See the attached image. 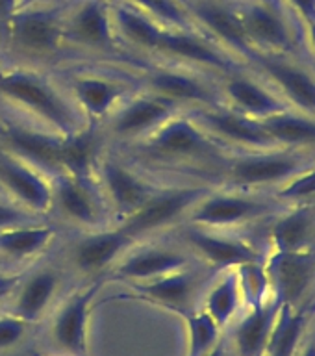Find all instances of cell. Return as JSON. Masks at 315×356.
<instances>
[{"label": "cell", "mask_w": 315, "mask_h": 356, "mask_svg": "<svg viewBox=\"0 0 315 356\" xmlns=\"http://www.w3.org/2000/svg\"><path fill=\"white\" fill-rule=\"evenodd\" d=\"M65 8L67 0H41L17 8L0 47L6 65L56 71L71 58L63 32Z\"/></svg>", "instance_id": "cell-1"}, {"label": "cell", "mask_w": 315, "mask_h": 356, "mask_svg": "<svg viewBox=\"0 0 315 356\" xmlns=\"http://www.w3.org/2000/svg\"><path fill=\"white\" fill-rule=\"evenodd\" d=\"M0 104L30 117L63 138L88 122L54 72L43 69L8 67L0 78Z\"/></svg>", "instance_id": "cell-2"}, {"label": "cell", "mask_w": 315, "mask_h": 356, "mask_svg": "<svg viewBox=\"0 0 315 356\" xmlns=\"http://www.w3.org/2000/svg\"><path fill=\"white\" fill-rule=\"evenodd\" d=\"M88 122H102L139 88L138 76L108 65H69L52 71Z\"/></svg>", "instance_id": "cell-3"}, {"label": "cell", "mask_w": 315, "mask_h": 356, "mask_svg": "<svg viewBox=\"0 0 315 356\" xmlns=\"http://www.w3.org/2000/svg\"><path fill=\"white\" fill-rule=\"evenodd\" d=\"M210 189L208 184H160L138 210L115 227L128 234L136 243L147 241L172 227L184 225L189 211Z\"/></svg>", "instance_id": "cell-4"}, {"label": "cell", "mask_w": 315, "mask_h": 356, "mask_svg": "<svg viewBox=\"0 0 315 356\" xmlns=\"http://www.w3.org/2000/svg\"><path fill=\"white\" fill-rule=\"evenodd\" d=\"M138 74L139 88L169 100L180 110L225 106L221 89L206 76L208 72L171 61H147Z\"/></svg>", "instance_id": "cell-5"}, {"label": "cell", "mask_w": 315, "mask_h": 356, "mask_svg": "<svg viewBox=\"0 0 315 356\" xmlns=\"http://www.w3.org/2000/svg\"><path fill=\"white\" fill-rule=\"evenodd\" d=\"M50 221L67 225L78 232L113 227L97 178H78L69 172H58L50 178Z\"/></svg>", "instance_id": "cell-6"}, {"label": "cell", "mask_w": 315, "mask_h": 356, "mask_svg": "<svg viewBox=\"0 0 315 356\" xmlns=\"http://www.w3.org/2000/svg\"><path fill=\"white\" fill-rule=\"evenodd\" d=\"M63 32L69 54L122 58V50L117 39L111 0H67Z\"/></svg>", "instance_id": "cell-7"}, {"label": "cell", "mask_w": 315, "mask_h": 356, "mask_svg": "<svg viewBox=\"0 0 315 356\" xmlns=\"http://www.w3.org/2000/svg\"><path fill=\"white\" fill-rule=\"evenodd\" d=\"M61 141V134L0 104V149L38 167L50 178L63 172L60 158Z\"/></svg>", "instance_id": "cell-8"}, {"label": "cell", "mask_w": 315, "mask_h": 356, "mask_svg": "<svg viewBox=\"0 0 315 356\" xmlns=\"http://www.w3.org/2000/svg\"><path fill=\"white\" fill-rule=\"evenodd\" d=\"M134 147H139L145 156L160 161L211 160L223 150L221 145L195 121L188 110L175 113L149 138Z\"/></svg>", "instance_id": "cell-9"}, {"label": "cell", "mask_w": 315, "mask_h": 356, "mask_svg": "<svg viewBox=\"0 0 315 356\" xmlns=\"http://www.w3.org/2000/svg\"><path fill=\"white\" fill-rule=\"evenodd\" d=\"M95 178L104 195L113 225L138 210L160 186L150 180L147 172L138 169L132 160L122 158L113 150H106L100 158Z\"/></svg>", "instance_id": "cell-10"}, {"label": "cell", "mask_w": 315, "mask_h": 356, "mask_svg": "<svg viewBox=\"0 0 315 356\" xmlns=\"http://www.w3.org/2000/svg\"><path fill=\"white\" fill-rule=\"evenodd\" d=\"M182 111L177 104L138 88L117 106L104 122L106 136L110 145H134L147 139L156 128H160L167 119Z\"/></svg>", "instance_id": "cell-11"}, {"label": "cell", "mask_w": 315, "mask_h": 356, "mask_svg": "<svg viewBox=\"0 0 315 356\" xmlns=\"http://www.w3.org/2000/svg\"><path fill=\"white\" fill-rule=\"evenodd\" d=\"M156 61H171L191 67L208 74H230L238 71V63L230 52L217 44L199 28H165L161 33Z\"/></svg>", "instance_id": "cell-12"}, {"label": "cell", "mask_w": 315, "mask_h": 356, "mask_svg": "<svg viewBox=\"0 0 315 356\" xmlns=\"http://www.w3.org/2000/svg\"><path fill=\"white\" fill-rule=\"evenodd\" d=\"M273 206L255 195L245 193V189H217L211 188L189 211L186 222L195 227L234 230L267 216Z\"/></svg>", "instance_id": "cell-13"}, {"label": "cell", "mask_w": 315, "mask_h": 356, "mask_svg": "<svg viewBox=\"0 0 315 356\" xmlns=\"http://www.w3.org/2000/svg\"><path fill=\"white\" fill-rule=\"evenodd\" d=\"M191 260L193 254L186 247L147 239L128 249L108 271V278L124 284L147 282L191 266Z\"/></svg>", "instance_id": "cell-14"}, {"label": "cell", "mask_w": 315, "mask_h": 356, "mask_svg": "<svg viewBox=\"0 0 315 356\" xmlns=\"http://www.w3.org/2000/svg\"><path fill=\"white\" fill-rule=\"evenodd\" d=\"M188 111L223 149L236 147V149H245L247 152L280 149V145L266 132L260 119L239 113L228 106L197 108Z\"/></svg>", "instance_id": "cell-15"}, {"label": "cell", "mask_w": 315, "mask_h": 356, "mask_svg": "<svg viewBox=\"0 0 315 356\" xmlns=\"http://www.w3.org/2000/svg\"><path fill=\"white\" fill-rule=\"evenodd\" d=\"M100 288L102 278H91L83 288L72 291L54 314L50 339L65 356H89V321Z\"/></svg>", "instance_id": "cell-16"}, {"label": "cell", "mask_w": 315, "mask_h": 356, "mask_svg": "<svg viewBox=\"0 0 315 356\" xmlns=\"http://www.w3.org/2000/svg\"><path fill=\"white\" fill-rule=\"evenodd\" d=\"M184 247L197 256L202 264L213 269H230L250 261H261L260 250L247 239L239 238L230 230L195 227L184 222L180 228Z\"/></svg>", "instance_id": "cell-17"}, {"label": "cell", "mask_w": 315, "mask_h": 356, "mask_svg": "<svg viewBox=\"0 0 315 356\" xmlns=\"http://www.w3.org/2000/svg\"><path fill=\"white\" fill-rule=\"evenodd\" d=\"M0 195L35 216L50 219V177L4 149H0Z\"/></svg>", "instance_id": "cell-18"}, {"label": "cell", "mask_w": 315, "mask_h": 356, "mask_svg": "<svg viewBox=\"0 0 315 356\" xmlns=\"http://www.w3.org/2000/svg\"><path fill=\"white\" fill-rule=\"evenodd\" d=\"M306 165L308 163L300 160L299 156L284 152L282 149L250 150L228 160L225 175L234 188L252 189L269 184L280 186Z\"/></svg>", "instance_id": "cell-19"}, {"label": "cell", "mask_w": 315, "mask_h": 356, "mask_svg": "<svg viewBox=\"0 0 315 356\" xmlns=\"http://www.w3.org/2000/svg\"><path fill=\"white\" fill-rule=\"evenodd\" d=\"M134 245L136 241L113 225L91 232H78L67 249V258L74 271L83 277L99 278Z\"/></svg>", "instance_id": "cell-20"}, {"label": "cell", "mask_w": 315, "mask_h": 356, "mask_svg": "<svg viewBox=\"0 0 315 356\" xmlns=\"http://www.w3.org/2000/svg\"><path fill=\"white\" fill-rule=\"evenodd\" d=\"M186 10L193 19L195 26L217 44H221L227 52L245 56L249 60L255 56L241 24L239 11L227 0H188Z\"/></svg>", "instance_id": "cell-21"}, {"label": "cell", "mask_w": 315, "mask_h": 356, "mask_svg": "<svg viewBox=\"0 0 315 356\" xmlns=\"http://www.w3.org/2000/svg\"><path fill=\"white\" fill-rule=\"evenodd\" d=\"M273 299L293 308L315 277V252L308 249L271 252L264 261Z\"/></svg>", "instance_id": "cell-22"}, {"label": "cell", "mask_w": 315, "mask_h": 356, "mask_svg": "<svg viewBox=\"0 0 315 356\" xmlns=\"http://www.w3.org/2000/svg\"><path fill=\"white\" fill-rule=\"evenodd\" d=\"M111 19L117 39L127 56L141 61L154 60L161 33L167 26L128 0H111Z\"/></svg>", "instance_id": "cell-23"}, {"label": "cell", "mask_w": 315, "mask_h": 356, "mask_svg": "<svg viewBox=\"0 0 315 356\" xmlns=\"http://www.w3.org/2000/svg\"><path fill=\"white\" fill-rule=\"evenodd\" d=\"M199 282L200 273L195 267L188 266L184 269H178V271L167 273V275L154 278V280L128 284L130 291L122 297L143 300L147 305H154L184 314V312L191 310L195 295L199 289Z\"/></svg>", "instance_id": "cell-24"}, {"label": "cell", "mask_w": 315, "mask_h": 356, "mask_svg": "<svg viewBox=\"0 0 315 356\" xmlns=\"http://www.w3.org/2000/svg\"><path fill=\"white\" fill-rule=\"evenodd\" d=\"M60 225L50 219L0 230V260L6 266L30 264L47 252L58 238Z\"/></svg>", "instance_id": "cell-25"}, {"label": "cell", "mask_w": 315, "mask_h": 356, "mask_svg": "<svg viewBox=\"0 0 315 356\" xmlns=\"http://www.w3.org/2000/svg\"><path fill=\"white\" fill-rule=\"evenodd\" d=\"M110 149V141L100 122H86L61 141V171L78 178H95L100 158Z\"/></svg>", "instance_id": "cell-26"}, {"label": "cell", "mask_w": 315, "mask_h": 356, "mask_svg": "<svg viewBox=\"0 0 315 356\" xmlns=\"http://www.w3.org/2000/svg\"><path fill=\"white\" fill-rule=\"evenodd\" d=\"M219 89H221L225 106L255 119H266L269 115L289 110L277 93L264 88L255 78L239 74L238 71L225 74L219 83Z\"/></svg>", "instance_id": "cell-27"}, {"label": "cell", "mask_w": 315, "mask_h": 356, "mask_svg": "<svg viewBox=\"0 0 315 356\" xmlns=\"http://www.w3.org/2000/svg\"><path fill=\"white\" fill-rule=\"evenodd\" d=\"M250 60L258 61L261 71L266 72L280 93L286 95L289 102H293V106L308 113H315V80L310 72L286 61L280 54L256 52Z\"/></svg>", "instance_id": "cell-28"}, {"label": "cell", "mask_w": 315, "mask_h": 356, "mask_svg": "<svg viewBox=\"0 0 315 356\" xmlns=\"http://www.w3.org/2000/svg\"><path fill=\"white\" fill-rule=\"evenodd\" d=\"M238 11L255 54H280L284 50L291 49L288 28L284 26L282 19L271 8L264 4H249Z\"/></svg>", "instance_id": "cell-29"}, {"label": "cell", "mask_w": 315, "mask_h": 356, "mask_svg": "<svg viewBox=\"0 0 315 356\" xmlns=\"http://www.w3.org/2000/svg\"><path fill=\"white\" fill-rule=\"evenodd\" d=\"M60 282V271L50 266L39 267L30 275H24L15 291L13 314L26 323L38 321L58 293Z\"/></svg>", "instance_id": "cell-30"}, {"label": "cell", "mask_w": 315, "mask_h": 356, "mask_svg": "<svg viewBox=\"0 0 315 356\" xmlns=\"http://www.w3.org/2000/svg\"><path fill=\"white\" fill-rule=\"evenodd\" d=\"M280 308L282 306L275 299L250 306L247 316L234 328V345L239 356H261L266 353Z\"/></svg>", "instance_id": "cell-31"}, {"label": "cell", "mask_w": 315, "mask_h": 356, "mask_svg": "<svg viewBox=\"0 0 315 356\" xmlns=\"http://www.w3.org/2000/svg\"><path fill=\"white\" fill-rule=\"evenodd\" d=\"M241 302H243V297H241V288H239L238 273H236V267H230V269H221L219 275L213 278L200 308L219 327L225 328L238 314Z\"/></svg>", "instance_id": "cell-32"}, {"label": "cell", "mask_w": 315, "mask_h": 356, "mask_svg": "<svg viewBox=\"0 0 315 356\" xmlns=\"http://www.w3.org/2000/svg\"><path fill=\"white\" fill-rule=\"evenodd\" d=\"M315 211L312 206H297L286 211L273 222L269 241L271 252H289L306 249V243L314 232Z\"/></svg>", "instance_id": "cell-33"}, {"label": "cell", "mask_w": 315, "mask_h": 356, "mask_svg": "<svg viewBox=\"0 0 315 356\" xmlns=\"http://www.w3.org/2000/svg\"><path fill=\"white\" fill-rule=\"evenodd\" d=\"M266 132L284 145H315V121L310 117L295 115L289 110L260 119Z\"/></svg>", "instance_id": "cell-34"}, {"label": "cell", "mask_w": 315, "mask_h": 356, "mask_svg": "<svg viewBox=\"0 0 315 356\" xmlns=\"http://www.w3.org/2000/svg\"><path fill=\"white\" fill-rule=\"evenodd\" d=\"M293 308L282 306L266 345L267 356H293L305 330V312H291Z\"/></svg>", "instance_id": "cell-35"}, {"label": "cell", "mask_w": 315, "mask_h": 356, "mask_svg": "<svg viewBox=\"0 0 315 356\" xmlns=\"http://www.w3.org/2000/svg\"><path fill=\"white\" fill-rule=\"evenodd\" d=\"M186 325V356H204L221 341L223 328L202 308L182 314Z\"/></svg>", "instance_id": "cell-36"}, {"label": "cell", "mask_w": 315, "mask_h": 356, "mask_svg": "<svg viewBox=\"0 0 315 356\" xmlns=\"http://www.w3.org/2000/svg\"><path fill=\"white\" fill-rule=\"evenodd\" d=\"M167 28H195L193 19L178 0H128Z\"/></svg>", "instance_id": "cell-37"}, {"label": "cell", "mask_w": 315, "mask_h": 356, "mask_svg": "<svg viewBox=\"0 0 315 356\" xmlns=\"http://www.w3.org/2000/svg\"><path fill=\"white\" fill-rule=\"evenodd\" d=\"M238 273L239 288H241V297L249 306H256L266 302L267 289H269V282H267L266 267L261 261H250V264H243V266L236 267Z\"/></svg>", "instance_id": "cell-38"}, {"label": "cell", "mask_w": 315, "mask_h": 356, "mask_svg": "<svg viewBox=\"0 0 315 356\" xmlns=\"http://www.w3.org/2000/svg\"><path fill=\"white\" fill-rule=\"evenodd\" d=\"M315 193V165H306L302 171L280 184L278 197L282 199H302Z\"/></svg>", "instance_id": "cell-39"}, {"label": "cell", "mask_w": 315, "mask_h": 356, "mask_svg": "<svg viewBox=\"0 0 315 356\" xmlns=\"http://www.w3.org/2000/svg\"><path fill=\"white\" fill-rule=\"evenodd\" d=\"M28 325L30 323H26L13 312L0 316V350L10 349V347L19 343L26 334Z\"/></svg>", "instance_id": "cell-40"}, {"label": "cell", "mask_w": 315, "mask_h": 356, "mask_svg": "<svg viewBox=\"0 0 315 356\" xmlns=\"http://www.w3.org/2000/svg\"><path fill=\"white\" fill-rule=\"evenodd\" d=\"M45 217H39L32 211L24 210L21 206L13 204L4 197H0V230L8 227H17V225H28V222L41 221Z\"/></svg>", "instance_id": "cell-41"}, {"label": "cell", "mask_w": 315, "mask_h": 356, "mask_svg": "<svg viewBox=\"0 0 315 356\" xmlns=\"http://www.w3.org/2000/svg\"><path fill=\"white\" fill-rule=\"evenodd\" d=\"M24 273H15L10 269H2L0 271V300L8 299L15 293L19 284H21Z\"/></svg>", "instance_id": "cell-42"}, {"label": "cell", "mask_w": 315, "mask_h": 356, "mask_svg": "<svg viewBox=\"0 0 315 356\" xmlns=\"http://www.w3.org/2000/svg\"><path fill=\"white\" fill-rule=\"evenodd\" d=\"M17 6H19V0H0V47L4 41L6 26H8L11 15L15 13Z\"/></svg>", "instance_id": "cell-43"}, {"label": "cell", "mask_w": 315, "mask_h": 356, "mask_svg": "<svg viewBox=\"0 0 315 356\" xmlns=\"http://www.w3.org/2000/svg\"><path fill=\"white\" fill-rule=\"evenodd\" d=\"M295 6V10L300 15L308 19L310 22H315V0H289Z\"/></svg>", "instance_id": "cell-44"}, {"label": "cell", "mask_w": 315, "mask_h": 356, "mask_svg": "<svg viewBox=\"0 0 315 356\" xmlns=\"http://www.w3.org/2000/svg\"><path fill=\"white\" fill-rule=\"evenodd\" d=\"M204 356H227V345H225V341L221 339V341H219L210 353H206Z\"/></svg>", "instance_id": "cell-45"}, {"label": "cell", "mask_w": 315, "mask_h": 356, "mask_svg": "<svg viewBox=\"0 0 315 356\" xmlns=\"http://www.w3.org/2000/svg\"><path fill=\"white\" fill-rule=\"evenodd\" d=\"M310 41L315 50V22H310Z\"/></svg>", "instance_id": "cell-46"}, {"label": "cell", "mask_w": 315, "mask_h": 356, "mask_svg": "<svg viewBox=\"0 0 315 356\" xmlns=\"http://www.w3.org/2000/svg\"><path fill=\"white\" fill-rule=\"evenodd\" d=\"M35 2H41V0H19V6H17V8H24V6L35 4Z\"/></svg>", "instance_id": "cell-47"}, {"label": "cell", "mask_w": 315, "mask_h": 356, "mask_svg": "<svg viewBox=\"0 0 315 356\" xmlns=\"http://www.w3.org/2000/svg\"><path fill=\"white\" fill-rule=\"evenodd\" d=\"M302 356H315V343H312L310 347L302 353Z\"/></svg>", "instance_id": "cell-48"}, {"label": "cell", "mask_w": 315, "mask_h": 356, "mask_svg": "<svg viewBox=\"0 0 315 356\" xmlns=\"http://www.w3.org/2000/svg\"><path fill=\"white\" fill-rule=\"evenodd\" d=\"M6 69H8V65H6L4 58L0 56V78H2V74H4V72H6Z\"/></svg>", "instance_id": "cell-49"}, {"label": "cell", "mask_w": 315, "mask_h": 356, "mask_svg": "<svg viewBox=\"0 0 315 356\" xmlns=\"http://www.w3.org/2000/svg\"><path fill=\"white\" fill-rule=\"evenodd\" d=\"M6 267H8V266H6V264H4V261H2V260H0V271H2V269H6Z\"/></svg>", "instance_id": "cell-50"}, {"label": "cell", "mask_w": 315, "mask_h": 356, "mask_svg": "<svg viewBox=\"0 0 315 356\" xmlns=\"http://www.w3.org/2000/svg\"><path fill=\"white\" fill-rule=\"evenodd\" d=\"M38 356H41V355H38Z\"/></svg>", "instance_id": "cell-51"}, {"label": "cell", "mask_w": 315, "mask_h": 356, "mask_svg": "<svg viewBox=\"0 0 315 356\" xmlns=\"http://www.w3.org/2000/svg\"><path fill=\"white\" fill-rule=\"evenodd\" d=\"M0 197H2V195H0Z\"/></svg>", "instance_id": "cell-52"}]
</instances>
